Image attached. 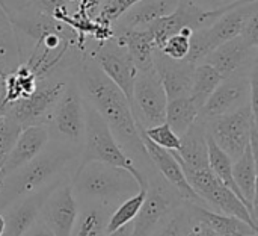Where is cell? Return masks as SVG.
Returning a JSON list of instances; mask_svg holds the SVG:
<instances>
[{"label": "cell", "instance_id": "603a6c76", "mask_svg": "<svg viewBox=\"0 0 258 236\" xmlns=\"http://www.w3.org/2000/svg\"><path fill=\"white\" fill-rule=\"evenodd\" d=\"M113 35L122 45H125L138 71L153 68V53L156 45L150 29H113Z\"/></svg>", "mask_w": 258, "mask_h": 236}, {"label": "cell", "instance_id": "e575fe53", "mask_svg": "<svg viewBox=\"0 0 258 236\" xmlns=\"http://www.w3.org/2000/svg\"><path fill=\"white\" fill-rule=\"evenodd\" d=\"M29 6L56 20H62L70 14L67 0H29Z\"/></svg>", "mask_w": 258, "mask_h": 236}, {"label": "cell", "instance_id": "d590c367", "mask_svg": "<svg viewBox=\"0 0 258 236\" xmlns=\"http://www.w3.org/2000/svg\"><path fill=\"white\" fill-rule=\"evenodd\" d=\"M239 36L251 47H258V11L248 17Z\"/></svg>", "mask_w": 258, "mask_h": 236}, {"label": "cell", "instance_id": "f1b7e54d", "mask_svg": "<svg viewBox=\"0 0 258 236\" xmlns=\"http://www.w3.org/2000/svg\"><path fill=\"white\" fill-rule=\"evenodd\" d=\"M207 146H209V167H210V170L218 176V179L224 183V185H227L243 203H245V206L248 208V205H246V202H245V199L242 197V194L239 193V190H237V186H236V182H234V179H233V159L225 153V152H222L215 143H213V139L207 135ZM249 211V209H248Z\"/></svg>", "mask_w": 258, "mask_h": 236}, {"label": "cell", "instance_id": "bcb514c9", "mask_svg": "<svg viewBox=\"0 0 258 236\" xmlns=\"http://www.w3.org/2000/svg\"><path fill=\"white\" fill-rule=\"evenodd\" d=\"M5 76H6V74H3V73L0 71V82H3V79H5Z\"/></svg>", "mask_w": 258, "mask_h": 236}, {"label": "cell", "instance_id": "9a60e30c", "mask_svg": "<svg viewBox=\"0 0 258 236\" xmlns=\"http://www.w3.org/2000/svg\"><path fill=\"white\" fill-rule=\"evenodd\" d=\"M203 62L212 65L222 77L248 74L258 65V47H251L236 36L215 47Z\"/></svg>", "mask_w": 258, "mask_h": 236}, {"label": "cell", "instance_id": "9c48e42d", "mask_svg": "<svg viewBox=\"0 0 258 236\" xmlns=\"http://www.w3.org/2000/svg\"><path fill=\"white\" fill-rule=\"evenodd\" d=\"M145 180L147 194L138 215L132 221L130 236H150L168 214L184 202L181 194L169 185L157 170L151 171Z\"/></svg>", "mask_w": 258, "mask_h": 236}, {"label": "cell", "instance_id": "ba28073f", "mask_svg": "<svg viewBox=\"0 0 258 236\" xmlns=\"http://www.w3.org/2000/svg\"><path fill=\"white\" fill-rule=\"evenodd\" d=\"M181 168L192 190L200 196V199L210 211L239 218L257 227V221L251 217L245 203L218 179V176L210 170V167L194 170L181 165Z\"/></svg>", "mask_w": 258, "mask_h": 236}, {"label": "cell", "instance_id": "277c9868", "mask_svg": "<svg viewBox=\"0 0 258 236\" xmlns=\"http://www.w3.org/2000/svg\"><path fill=\"white\" fill-rule=\"evenodd\" d=\"M92 161L125 168L136 177L142 188L147 186L132 159L122 152V149L113 138L106 121L89 103L85 102V136L77 165H83Z\"/></svg>", "mask_w": 258, "mask_h": 236}, {"label": "cell", "instance_id": "1f68e13d", "mask_svg": "<svg viewBox=\"0 0 258 236\" xmlns=\"http://www.w3.org/2000/svg\"><path fill=\"white\" fill-rule=\"evenodd\" d=\"M192 29H183L174 35H171L169 38H166V41L162 44V47L159 49L163 55H166L171 59L175 61H183L187 58L189 49H190V35H192Z\"/></svg>", "mask_w": 258, "mask_h": 236}, {"label": "cell", "instance_id": "74e56055", "mask_svg": "<svg viewBox=\"0 0 258 236\" xmlns=\"http://www.w3.org/2000/svg\"><path fill=\"white\" fill-rule=\"evenodd\" d=\"M190 2L204 11H218V9H224V8H233V6H237V5L249 2V0H190Z\"/></svg>", "mask_w": 258, "mask_h": 236}, {"label": "cell", "instance_id": "44dd1931", "mask_svg": "<svg viewBox=\"0 0 258 236\" xmlns=\"http://www.w3.org/2000/svg\"><path fill=\"white\" fill-rule=\"evenodd\" d=\"M178 0H139L113 24V29H148L159 18L171 14Z\"/></svg>", "mask_w": 258, "mask_h": 236}, {"label": "cell", "instance_id": "b9f144b4", "mask_svg": "<svg viewBox=\"0 0 258 236\" xmlns=\"http://www.w3.org/2000/svg\"><path fill=\"white\" fill-rule=\"evenodd\" d=\"M8 111V103L5 100V86L3 82H0V117H3Z\"/></svg>", "mask_w": 258, "mask_h": 236}, {"label": "cell", "instance_id": "ffe728a7", "mask_svg": "<svg viewBox=\"0 0 258 236\" xmlns=\"http://www.w3.org/2000/svg\"><path fill=\"white\" fill-rule=\"evenodd\" d=\"M178 164L187 168H209V146L206 123L195 120L192 126L180 136V147L172 152Z\"/></svg>", "mask_w": 258, "mask_h": 236}, {"label": "cell", "instance_id": "5bb4252c", "mask_svg": "<svg viewBox=\"0 0 258 236\" xmlns=\"http://www.w3.org/2000/svg\"><path fill=\"white\" fill-rule=\"evenodd\" d=\"M249 76L251 73L224 77L221 83L215 88V91L210 94V97L206 100V103L201 106L197 118L206 123L248 105L251 97Z\"/></svg>", "mask_w": 258, "mask_h": 236}, {"label": "cell", "instance_id": "4316f807", "mask_svg": "<svg viewBox=\"0 0 258 236\" xmlns=\"http://www.w3.org/2000/svg\"><path fill=\"white\" fill-rule=\"evenodd\" d=\"M222 79L224 77L212 65L206 62L197 64L192 73L189 97L201 109V106L206 103V100L210 97V94L215 91V88L221 83Z\"/></svg>", "mask_w": 258, "mask_h": 236}, {"label": "cell", "instance_id": "d4e9b609", "mask_svg": "<svg viewBox=\"0 0 258 236\" xmlns=\"http://www.w3.org/2000/svg\"><path fill=\"white\" fill-rule=\"evenodd\" d=\"M79 212L70 236H106L107 223L113 212V206L103 203H77Z\"/></svg>", "mask_w": 258, "mask_h": 236}, {"label": "cell", "instance_id": "60d3db41", "mask_svg": "<svg viewBox=\"0 0 258 236\" xmlns=\"http://www.w3.org/2000/svg\"><path fill=\"white\" fill-rule=\"evenodd\" d=\"M5 30H12V26H11L9 14H8L6 9L0 5V32H5Z\"/></svg>", "mask_w": 258, "mask_h": 236}, {"label": "cell", "instance_id": "7a4b0ae2", "mask_svg": "<svg viewBox=\"0 0 258 236\" xmlns=\"http://www.w3.org/2000/svg\"><path fill=\"white\" fill-rule=\"evenodd\" d=\"M80 158V149L48 141L26 165L0 180V212L15 200L36 193L65 174H73Z\"/></svg>", "mask_w": 258, "mask_h": 236}, {"label": "cell", "instance_id": "4fadbf2b", "mask_svg": "<svg viewBox=\"0 0 258 236\" xmlns=\"http://www.w3.org/2000/svg\"><path fill=\"white\" fill-rule=\"evenodd\" d=\"M79 205L71 188V174L63 176L42 203L39 220L54 236H70L77 218Z\"/></svg>", "mask_w": 258, "mask_h": 236}, {"label": "cell", "instance_id": "8d00e7d4", "mask_svg": "<svg viewBox=\"0 0 258 236\" xmlns=\"http://www.w3.org/2000/svg\"><path fill=\"white\" fill-rule=\"evenodd\" d=\"M104 0H79L76 8L73 9L71 14L74 15H83V17H89V18H95L101 9Z\"/></svg>", "mask_w": 258, "mask_h": 236}, {"label": "cell", "instance_id": "8fae6325", "mask_svg": "<svg viewBox=\"0 0 258 236\" xmlns=\"http://www.w3.org/2000/svg\"><path fill=\"white\" fill-rule=\"evenodd\" d=\"M257 118L248 103L233 112L206 121V130L213 143L236 161L249 146L251 126L257 123Z\"/></svg>", "mask_w": 258, "mask_h": 236}, {"label": "cell", "instance_id": "ab89813d", "mask_svg": "<svg viewBox=\"0 0 258 236\" xmlns=\"http://www.w3.org/2000/svg\"><path fill=\"white\" fill-rule=\"evenodd\" d=\"M0 5L6 9V12L11 15L17 11H21L29 6V0H0Z\"/></svg>", "mask_w": 258, "mask_h": 236}, {"label": "cell", "instance_id": "d6986e66", "mask_svg": "<svg viewBox=\"0 0 258 236\" xmlns=\"http://www.w3.org/2000/svg\"><path fill=\"white\" fill-rule=\"evenodd\" d=\"M50 141L48 130L45 126H27L23 127L2 167L0 180L9 173L21 168L32 161Z\"/></svg>", "mask_w": 258, "mask_h": 236}, {"label": "cell", "instance_id": "83f0119b", "mask_svg": "<svg viewBox=\"0 0 258 236\" xmlns=\"http://www.w3.org/2000/svg\"><path fill=\"white\" fill-rule=\"evenodd\" d=\"M194 224L189 202L184 200L178 208L168 214L150 236H187Z\"/></svg>", "mask_w": 258, "mask_h": 236}, {"label": "cell", "instance_id": "7bdbcfd3", "mask_svg": "<svg viewBox=\"0 0 258 236\" xmlns=\"http://www.w3.org/2000/svg\"><path fill=\"white\" fill-rule=\"evenodd\" d=\"M130 233H132V223L122 226L121 229H118V230H115V232H112V233L106 236H130Z\"/></svg>", "mask_w": 258, "mask_h": 236}, {"label": "cell", "instance_id": "6da1fadb", "mask_svg": "<svg viewBox=\"0 0 258 236\" xmlns=\"http://www.w3.org/2000/svg\"><path fill=\"white\" fill-rule=\"evenodd\" d=\"M73 77L83 100L101 115L122 152L132 159L136 170L145 180L156 168L144 147L141 129L135 121L130 102L125 94L101 71L88 52L76 64Z\"/></svg>", "mask_w": 258, "mask_h": 236}, {"label": "cell", "instance_id": "7402d4cb", "mask_svg": "<svg viewBox=\"0 0 258 236\" xmlns=\"http://www.w3.org/2000/svg\"><path fill=\"white\" fill-rule=\"evenodd\" d=\"M233 179L248 205L251 217L257 221V155L251 146L233 161Z\"/></svg>", "mask_w": 258, "mask_h": 236}, {"label": "cell", "instance_id": "2e32d148", "mask_svg": "<svg viewBox=\"0 0 258 236\" xmlns=\"http://www.w3.org/2000/svg\"><path fill=\"white\" fill-rule=\"evenodd\" d=\"M59 180L50 183L48 186H45V188H42V190H39L36 193L27 194V196L18 199L14 203H11L8 208H5L2 211V214L5 217L3 236L24 235L32 227V224L39 218V212H41L44 200L47 199L50 191L59 183Z\"/></svg>", "mask_w": 258, "mask_h": 236}, {"label": "cell", "instance_id": "7c38bea8", "mask_svg": "<svg viewBox=\"0 0 258 236\" xmlns=\"http://www.w3.org/2000/svg\"><path fill=\"white\" fill-rule=\"evenodd\" d=\"M86 52L130 102L138 70L125 45H122L113 35L106 41H92Z\"/></svg>", "mask_w": 258, "mask_h": 236}, {"label": "cell", "instance_id": "ac0fdd59", "mask_svg": "<svg viewBox=\"0 0 258 236\" xmlns=\"http://www.w3.org/2000/svg\"><path fill=\"white\" fill-rule=\"evenodd\" d=\"M153 67L162 80L168 100L189 96L195 64H190L186 59H171L156 49L153 53Z\"/></svg>", "mask_w": 258, "mask_h": 236}, {"label": "cell", "instance_id": "f6af8a7d", "mask_svg": "<svg viewBox=\"0 0 258 236\" xmlns=\"http://www.w3.org/2000/svg\"><path fill=\"white\" fill-rule=\"evenodd\" d=\"M77 2H79V0H67V3H68V8H70V14H71V12H73V9L76 8Z\"/></svg>", "mask_w": 258, "mask_h": 236}, {"label": "cell", "instance_id": "cb8c5ba5", "mask_svg": "<svg viewBox=\"0 0 258 236\" xmlns=\"http://www.w3.org/2000/svg\"><path fill=\"white\" fill-rule=\"evenodd\" d=\"M192 217L206 224L210 230L221 236H257V227L228 215H222L210 211L207 206L189 202Z\"/></svg>", "mask_w": 258, "mask_h": 236}, {"label": "cell", "instance_id": "3957f363", "mask_svg": "<svg viewBox=\"0 0 258 236\" xmlns=\"http://www.w3.org/2000/svg\"><path fill=\"white\" fill-rule=\"evenodd\" d=\"M71 188L77 203L92 202L116 208L142 186L128 170L92 161L76 167Z\"/></svg>", "mask_w": 258, "mask_h": 236}, {"label": "cell", "instance_id": "8992f818", "mask_svg": "<svg viewBox=\"0 0 258 236\" xmlns=\"http://www.w3.org/2000/svg\"><path fill=\"white\" fill-rule=\"evenodd\" d=\"M45 127L50 141L82 149L85 136V100L74 77L68 80L45 123Z\"/></svg>", "mask_w": 258, "mask_h": 236}, {"label": "cell", "instance_id": "f35d334b", "mask_svg": "<svg viewBox=\"0 0 258 236\" xmlns=\"http://www.w3.org/2000/svg\"><path fill=\"white\" fill-rule=\"evenodd\" d=\"M23 236H54V233L38 218Z\"/></svg>", "mask_w": 258, "mask_h": 236}, {"label": "cell", "instance_id": "836d02e7", "mask_svg": "<svg viewBox=\"0 0 258 236\" xmlns=\"http://www.w3.org/2000/svg\"><path fill=\"white\" fill-rule=\"evenodd\" d=\"M20 130H21V126L17 121H14L11 117L8 115L0 117V171Z\"/></svg>", "mask_w": 258, "mask_h": 236}, {"label": "cell", "instance_id": "52a82bcc", "mask_svg": "<svg viewBox=\"0 0 258 236\" xmlns=\"http://www.w3.org/2000/svg\"><path fill=\"white\" fill-rule=\"evenodd\" d=\"M71 77V73L59 71L39 79L35 91L29 97L12 103L5 115L17 121L21 129L27 126H45L56 102Z\"/></svg>", "mask_w": 258, "mask_h": 236}, {"label": "cell", "instance_id": "4dcf8cb0", "mask_svg": "<svg viewBox=\"0 0 258 236\" xmlns=\"http://www.w3.org/2000/svg\"><path fill=\"white\" fill-rule=\"evenodd\" d=\"M21 64L17 38L12 30L0 32V71L8 74Z\"/></svg>", "mask_w": 258, "mask_h": 236}, {"label": "cell", "instance_id": "d6a6232c", "mask_svg": "<svg viewBox=\"0 0 258 236\" xmlns=\"http://www.w3.org/2000/svg\"><path fill=\"white\" fill-rule=\"evenodd\" d=\"M142 133L156 146L169 150V152H177L180 147V136L171 129V126L165 121L162 124L148 127L145 130H142Z\"/></svg>", "mask_w": 258, "mask_h": 236}, {"label": "cell", "instance_id": "5b68a950", "mask_svg": "<svg viewBox=\"0 0 258 236\" xmlns=\"http://www.w3.org/2000/svg\"><path fill=\"white\" fill-rule=\"evenodd\" d=\"M258 11V0L240 3L221 14L212 24L195 29L190 35V49L186 61L200 64L219 44L239 36L248 17Z\"/></svg>", "mask_w": 258, "mask_h": 236}, {"label": "cell", "instance_id": "e0dca14e", "mask_svg": "<svg viewBox=\"0 0 258 236\" xmlns=\"http://www.w3.org/2000/svg\"><path fill=\"white\" fill-rule=\"evenodd\" d=\"M141 136H142V143H144V147L154 165V168L162 174V177L169 183L172 185L184 200L187 202H192V203H198V205H203L206 206V203L200 199V196L192 190V186L189 185L184 173H183V168L181 165L178 164L177 158L174 156L172 152L169 150H165L159 146H156L154 143H151L141 130Z\"/></svg>", "mask_w": 258, "mask_h": 236}, {"label": "cell", "instance_id": "484cf974", "mask_svg": "<svg viewBox=\"0 0 258 236\" xmlns=\"http://www.w3.org/2000/svg\"><path fill=\"white\" fill-rule=\"evenodd\" d=\"M200 112V108L194 103V100L189 96L178 97L168 100L166 103V114L165 121L171 126V129L181 136L197 120Z\"/></svg>", "mask_w": 258, "mask_h": 236}, {"label": "cell", "instance_id": "30bf717a", "mask_svg": "<svg viewBox=\"0 0 258 236\" xmlns=\"http://www.w3.org/2000/svg\"><path fill=\"white\" fill-rule=\"evenodd\" d=\"M166 103V92L154 67L138 71L130 99L132 114L138 127L145 130L165 123Z\"/></svg>", "mask_w": 258, "mask_h": 236}, {"label": "cell", "instance_id": "f546056e", "mask_svg": "<svg viewBox=\"0 0 258 236\" xmlns=\"http://www.w3.org/2000/svg\"><path fill=\"white\" fill-rule=\"evenodd\" d=\"M145 194H147V186L141 188L135 196L125 199L122 203H119L113 209V212L109 218V223H107V235L121 229L122 226H125L135 220V217L138 215L141 205L145 199Z\"/></svg>", "mask_w": 258, "mask_h": 236}, {"label": "cell", "instance_id": "ee69618b", "mask_svg": "<svg viewBox=\"0 0 258 236\" xmlns=\"http://www.w3.org/2000/svg\"><path fill=\"white\" fill-rule=\"evenodd\" d=\"M3 232H5V217L0 212V236H3Z\"/></svg>", "mask_w": 258, "mask_h": 236}]
</instances>
